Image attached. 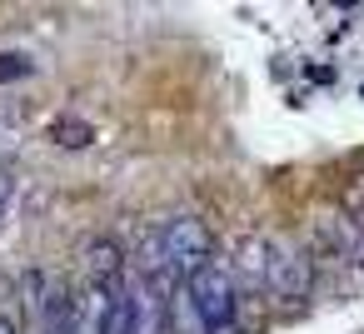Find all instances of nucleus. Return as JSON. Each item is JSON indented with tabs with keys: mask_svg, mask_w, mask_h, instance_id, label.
<instances>
[{
	"mask_svg": "<svg viewBox=\"0 0 364 334\" xmlns=\"http://www.w3.org/2000/svg\"><path fill=\"white\" fill-rule=\"evenodd\" d=\"M264 259H269V239L264 235H250V239H240L235 244V259H230V274H235V284L245 289H264Z\"/></svg>",
	"mask_w": 364,
	"mask_h": 334,
	"instance_id": "5",
	"label": "nucleus"
},
{
	"mask_svg": "<svg viewBox=\"0 0 364 334\" xmlns=\"http://www.w3.org/2000/svg\"><path fill=\"white\" fill-rule=\"evenodd\" d=\"M319 239H324V249H334L344 264H364V220H354V215L329 220Z\"/></svg>",
	"mask_w": 364,
	"mask_h": 334,
	"instance_id": "6",
	"label": "nucleus"
},
{
	"mask_svg": "<svg viewBox=\"0 0 364 334\" xmlns=\"http://www.w3.org/2000/svg\"><path fill=\"white\" fill-rule=\"evenodd\" d=\"M85 269V289H120L125 284V249L115 239H95L80 259Z\"/></svg>",
	"mask_w": 364,
	"mask_h": 334,
	"instance_id": "4",
	"label": "nucleus"
},
{
	"mask_svg": "<svg viewBox=\"0 0 364 334\" xmlns=\"http://www.w3.org/2000/svg\"><path fill=\"white\" fill-rule=\"evenodd\" d=\"M26 75H36V60H31V55L0 50V85H16V80H26Z\"/></svg>",
	"mask_w": 364,
	"mask_h": 334,
	"instance_id": "8",
	"label": "nucleus"
},
{
	"mask_svg": "<svg viewBox=\"0 0 364 334\" xmlns=\"http://www.w3.org/2000/svg\"><path fill=\"white\" fill-rule=\"evenodd\" d=\"M210 249H215L210 225L200 215H175V220H165L145 235V249H140L145 279H160V274L165 279H190L200 264H210Z\"/></svg>",
	"mask_w": 364,
	"mask_h": 334,
	"instance_id": "1",
	"label": "nucleus"
},
{
	"mask_svg": "<svg viewBox=\"0 0 364 334\" xmlns=\"http://www.w3.org/2000/svg\"><path fill=\"white\" fill-rule=\"evenodd\" d=\"M0 334H16V319H11L6 309H0Z\"/></svg>",
	"mask_w": 364,
	"mask_h": 334,
	"instance_id": "11",
	"label": "nucleus"
},
{
	"mask_svg": "<svg viewBox=\"0 0 364 334\" xmlns=\"http://www.w3.org/2000/svg\"><path fill=\"white\" fill-rule=\"evenodd\" d=\"M344 200H349V210H359V220H364V175L349 185V195H344Z\"/></svg>",
	"mask_w": 364,
	"mask_h": 334,
	"instance_id": "10",
	"label": "nucleus"
},
{
	"mask_svg": "<svg viewBox=\"0 0 364 334\" xmlns=\"http://www.w3.org/2000/svg\"><path fill=\"white\" fill-rule=\"evenodd\" d=\"M50 140L65 145V150H85V145L95 140V130H90L85 120H75V115H60V120H50Z\"/></svg>",
	"mask_w": 364,
	"mask_h": 334,
	"instance_id": "7",
	"label": "nucleus"
},
{
	"mask_svg": "<svg viewBox=\"0 0 364 334\" xmlns=\"http://www.w3.org/2000/svg\"><path fill=\"white\" fill-rule=\"evenodd\" d=\"M11 195H16V175H11L6 165H0V210L11 205Z\"/></svg>",
	"mask_w": 364,
	"mask_h": 334,
	"instance_id": "9",
	"label": "nucleus"
},
{
	"mask_svg": "<svg viewBox=\"0 0 364 334\" xmlns=\"http://www.w3.org/2000/svg\"><path fill=\"white\" fill-rule=\"evenodd\" d=\"M264 289L274 299H304L314 289V259L289 244V239H269V259H264Z\"/></svg>",
	"mask_w": 364,
	"mask_h": 334,
	"instance_id": "3",
	"label": "nucleus"
},
{
	"mask_svg": "<svg viewBox=\"0 0 364 334\" xmlns=\"http://www.w3.org/2000/svg\"><path fill=\"white\" fill-rule=\"evenodd\" d=\"M185 309H190V319L200 324V334H230V329H235L240 284H235V274H230L225 259H210V264H200V269L185 279Z\"/></svg>",
	"mask_w": 364,
	"mask_h": 334,
	"instance_id": "2",
	"label": "nucleus"
},
{
	"mask_svg": "<svg viewBox=\"0 0 364 334\" xmlns=\"http://www.w3.org/2000/svg\"><path fill=\"white\" fill-rule=\"evenodd\" d=\"M11 140H16V130H11V125H0V145H11Z\"/></svg>",
	"mask_w": 364,
	"mask_h": 334,
	"instance_id": "12",
	"label": "nucleus"
}]
</instances>
